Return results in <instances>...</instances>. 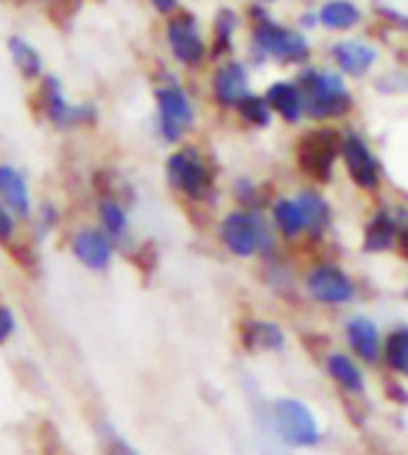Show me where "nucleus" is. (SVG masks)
I'll return each mask as SVG.
<instances>
[{
    "instance_id": "c85d7f7f",
    "label": "nucleus",
    "mask_w": 408,
    "mask_h": 455,
    "mask_svg": "<svg viewBox=\"0 0 408 455\" xmlns=\"http://www.w3.org/2000/svg\"><path fill=\"white\" fill-rule=\"evenodd\" d=\"M236 196L238 202L246 204V207H258V188L252 185V180H238L236 182Z\"/></svg>"
},
{
    "instance_id": "72a5a7b5",
    "label": "nucleus",
    "mask_w": 408,
    "mask_h": 455,
    "mask_svg": "<svg viewBox=\"0 0 408 455\" xmlns=\"http://www.w3.org/2000/svg\"><path fill=\"white\" fill-rule=\"evenodd\" d=\"M260 4H275V0H260Z\"/></svg>"
},
{
    "instance_id": "393cba45",
    "label": "nucleus",
    "mask_w": 408,
    "mask_h": 455,
    "mask_svg": "<svg viewBox=\"0 0 408 455\" xmlns=\"http://www.w3.org/2000/svg\"><path fill=\"white\" fill-rule=\"evenodd\" d=\"M246 341H249V347H258V349H280L285 344V335L271 322H249Z\"/></svg>"
},
{
    "instance_id": "20e7f679",
    "label": "nucleus",
    "mask_w": 408,
    "mask_h": 455,
    "mask_svg": "<svg viewBox=\"0 0 408 455\" xmlns=\"http://www.w3.org/2000/svg\"><path fill=\"white\" fill-rule=\"evenodd\" d=\"M221 243L238 257L271 251V235L258 212H229L219 227Z\"/></svg>"
},
{
    "instance_id": "6e6552de",
    "label": "nucleus",
    "mask_w": 408,
    "mask_h": 455,
    "mask_svg": "<svg viewBox=\"0 0 408 455\" xmlns=\"http://www.w3.org/2000/svg\"><path fill=\"white\" fill-rule=\"evenodd\" d=\"M168 48L173 53V59H177L180 65H188V68H196L204 62L207 56V45H204V36H202V26L196 14L190 12H182L177 14L168 23Z\"/></svg>"
},
{
    "instance_id": "f3484780",
    "label": "nucleus",
    "mask_w": 408,
    "mask_h": 455,
    "mask_svg": "<svg viewBox=\"0 0 408 455\" xmlns=\"http://www.w3.org/2000/svg\"><path fill=\"white\" fill-rule=\"evenodd\" d=\"M347 339H349V347L356 349L358 358L364 361H378L380 355V335H378V327L364 319V315H356L353 322L347 324Z\"/></svg>"
},
{
    "instance_id": "9b49d317",
    "label": "nucleus",
    "mask_w": 408,
    "mask_h": 455,
    "mask_svg": "<svg viewBox=\"0 0 408 455\" xmlns=\"http://www.w3.org/2000/svg\"><path fill=\"white\" fill-rule=\"evenodd\" d=\"M43 107H45L48 121L60 129H70L76 124H84V121H92L95 117L92 107H73L65 98L60 78H53V76H48L45 84H43Z\"/></svg>"
},
{
    "instance_id": "1a4fd4ad",
    "label": "nucleus",
    "mask_w": 408,
    "mask_h": 455,
    "mask_svg": "<svg viewBox=\"0 0 408 455\" xmlns=\"http://www.w3.org/2000/svg\"><path fill=\"white\" fill-rule=\"evenodd\" d=\"M339 154L344 156V165L349 180H353L358 188L364 190H375L380 185V165H378V156L369 148V143L364 140L361 134H356L353 129L341 134V143H339Z\"/></svg>"
},
{
    "instance_id": "5701e85b",
    "label": "nucleus",
    "mask_w": 408,
    "mask_h": 455,
    "mask_svg": "<svg viewBox=\"0 0 408 455\" xmlns=\"http://www.w3.org/2000/svg\"><path fill=\"white\" fill-rule=\"evenodd\" d=\"M271 215H275V224L280 227V232L285 237H297V235L305 232L302 212H300L294 199H277L275 207H271Z\"/></svg>"
},
{
    "instance_id": "f03ea898",
    "label": "nucleus",
    "mask_w": 408,
    "mask_h": 455,
    "mask_svg": "<svg viewBox=\"0 0 408 455\" xmlns=\"http://www.w3.org/2000/svg\"><path fill=\"white\" fill-rule=\"evenodd\" d=\"M252 14L260 17L255 23V31H252V48H255L258 62H263V59H275L280 65H305L308 62L310 45L300 31L275 23L268 14H263L258 9Z\"/></svg>"
},
{
    "instance_id": "f8f14e48",
    "label": "nucleus",
    "mask_w": 408,
    "mask_h": 455,
    "mask_svg": "<svg viewBox=\"0 0 408 455\" xmlns=\"http://www.w3.org/2000/svg\"><path fill=\"white\" fill-rule=\"evenodd\" d=\"M330 56H333V65L341 73L361 78L378 62V48L364 43V39H341V43L330 48Z\"/></svg>"
},
{
    "instance_id": "2f4dec72",
    "label": "nucleus",
    "mask_w": 408,
    "mask_h": 455,
    "mask_svg": "<svg viewBox=\"0 0 408 455\" xmlns=\"http://www.w3.org/2000/svg\"><path fill=\"white\" fill-rule=\"evenodd\" d=\"M151 6L157 9L160 14H171L173 9L180 6V0H151Z\"/></svg>"
},
{
    "instance_id": "39448f33",
    "label": "nucleus",
    "mask_w": 408,
    "mask_h": 455,
    "mask_svg": "<svg viewBox=\"0 0 408 455\" xmlns=\"http://www.w3.org/2000/svg\"><path fill=\"white\" fill-rule=\"evenodd\" d=\"M154 101H157L160 137L168 143H177L180 137L193 126V121H196V112H193L188 92L177 82H168V84L157 87V92H154Z\"/></svg>"
},
{
    "instance_id": "f257e3e1",
    "label": "nucleus",
    "mask_w": 408,
    "mask_h": 455,
    "mask_svg": "<svg viewBox=\"0 0 408 455\" xmlns=\"http://www.w3.org/2000/svg\"><path fill=\"white\" fill-rule=\"evenodd\" d=\"M300 95L305 115L316 121H333L353 109V95H349L344 78L330 70H305L300 76Z\"/></svg>"
},
{
    "instance_id": "bb28decb",
    "label": "nucleus",
    "mask_w": 408,
    "mask_h": 455,
    "mask_svg": "<svg viewBox=\"0 0 408 455\" xmlns=\"http://www.w3.org/2000/svg\"><path fill=\"white\" fill-rule=\"evenodd\" d=\"M386 363L392 366L397 374L408 371V330L405 327H397L386 339Z\"/></svg>"
},
{
    "instance_id": "4be33fe9",
    "label": "nucleus",
    "mask_w": 408,
    "mask_h": 455,
    "mask_svg": "<svg viewBox=\"0 0 408 455\" xmlns=\"http://www.w3.org/2000/svg\"><path fill=\"white\" fill-rule=\"evenodd\" d=\"M9 51H12V62L20 70L26 78H36L43 76V56L36 53V48L31 43H26L23 36H12L9 39Z\"/></svg>"
},
{
    "instance_id": "cd10ccee",
    "label": "nucleus",
    "mask_w": 408,
    "mask_h": 455,
    "mask_svg": "<svg viewBox=\"0 0 408 455\" xmlns=\"http://www.w3.org/2000/svg\"><path fill=\"white\" fill-rule=\"evenodd\" d=\"M236 109L241 112V117H244L249 126L266 129L271 124V109L266 104V98H260V95H246Z\"/></svg>"
},
{
    "instance_id": "dca6fc26",
    "label": "nucleus",
    "mask_w": 408,
    "mask_h": 455,
    "mask_svg": "<svg viewBox=\"0 0 408 455\" xmlns=\"http://www.w3.org/2000/svg\"><path fill=\"white\" fill-rule=\"evenodd\" d=\"M266 104L271 109V115H280L285 124H297L302 121V95L300 87L294 82H271L266 87Z\"/></svg>"
},
{
    "instance_id": "a878e982",
    "label": "nucleus",
    "mask_w": 408,
    "mask_h": 455,
    "mask_svg": "<svg viewBox=\"0 0 408 455\" xmlns=\"http://www.w3.org/2000/svg\"><path fill=\"white\" fill-rule=\"evenodd\" d=\"M236 26H238V17L232 9H221L212 20V56H221L232 48V34H236Z\"/></svg>"
},
{
    "instance_id": "9d476101",
    "label": "nucleus",
    "mask_w": 408,
    "mask_h": 455,
    "mask_svg": "<svg viewBox=\"0 0 408 455\" xmlns=\"http://www.w3.org/2000/svg\"><path fill=\"white\" fill-rule=\"evenodd\" d=\"M308 293L324 305H347L356 296L353 280L336 266H316L305 280Z\"/></svg>"
},
{
    "instance_id": "2eb2a0df",
    "label": "nucleus",
    "mask_w": 408,
    "mask_h": 455,
    "mask_svg": "<svg viewBox=\"0 0 408 455\" xmlns=\"http://www.w3.org/2000/svg\"><path fill=\"white\" fill-rule=\"evenodd\" d=\"M0 202H4V207L14 212L17 219H28L31 215L26 176L12 165H0Z\"/></svg>"
},
{
    "instance_id": "ddd939ff",
    "label": "nucleus",
    "mask_w": 408,
    "mask_h": 455,
    "mask_svg": "<svg viewBox=\"0 0 408 455\" xmlns=\"http://www.w3.org/2000/svg\"><path fill=\"white\" fill-rule=\"evenodd\" d=\"M249 95V73L241 62H224L212 76V98L219 107H238Z\"/></svg>"
},
{
    "instance_id": "412c9836",
    "label": "nucleus",
    "mask_w": 408,
    "mask_h": 455,
    "mask_svg": "<svg viewBox=\"0 0 408 455\" xmlns=\"http://www.w3.org/2000/svg\"><path fill=\"white\" fill-rule=\"evenodd\" d=\"M327 371H330V378H333L341 388L347 391H353V394H361L364 391V374L361 369L347 358V355L341 352H333L327 358Z\"/></svg>"
},
{
    "instance_id": "473e14b6",
    "label": "nucleus",
    "mask_w": 408,
    "mask_h": 455,
    "mask_svg": "<svg viewBox=\"0 0 408 455\" xmlns=\"http://www.w3.org/2000/svg\"><path fill=\"white\" fill-rule=\"evenodd\" d=\"M302 26H316V14H302Z\"/></svg>"
},
{
    "instance_id": "aec40b11",
    "label": "nucleus",
    "mask_w": 408,
    "mask_h": 455,
    "mask_svg": "<svg viewBox=\"0 0 408 455\" xmlns=\"http://www.w3.org/2000/svg\"><path fill=\"white\" fill-rule=\"evenodd\" d=\"M294 202H297V207L302 212L305 229H310L314 235H322L327 229V224H330V207H327V202L322 199L319 193H314V190L300 193Z\"/></svg>"
},
{
    "instance_id": "423d86ee",
    "label": "nucleus",
    "mask_w": 408,
    "mask_h": 455,
    "mask_svg": "<svg viewBox=\"0 0 408 455\" xmlns=\"http://www.w3.org/2000/svg\"><path fill=\"white\" fill-rule=\"evenodd\" d=\"M339 143H341V134L336 129H314L308 132L300 148H297V160L300 168L310 176V180H330L336 165V156H339Z\"/></svg>"
},
{
    "instance_id": "7c9ffc66",
    "label": "nucleus",
    "mask_w": 408,
    "mask_h": 455,
    "mask_svg": "<svg viewBox=\"0 0 408 455\" xmlns=\"http://www.w3.org/2000/svg\"><path fill=\"white\" fill-rule=\"evenodd\" d=\"M12 235H14V219H12V212L0 204V243L12 241Z\"/></svg>"
},
{
    "instance_id": "4468645a",
    "label": "nucleus",
    "mask_w": 408,
    "mask_h": 455,
    "mask_svg": "<svg viewBox=\"0 0 408 455\" xmlns=\"http://www.w3.org/2000/svg\"><path fill=\"white\" fill-rule=\"evenodd\" d=\"M73 254L90 271H104L112 263V241L99 229H79L73 235Z\"/></svg>"
},
{
    "instance_id": "6ab92c4d",
    "label": "nucleus",
    "mask_w": 408,
    "mask_h": 455,
    "mask_svg": "<svg viewBox=\"0 0 408 455\" xmlns=\"http://www.w3.org/2000/svg\"><path fill=\"white\" fill-rule=\"evenodd\" d=\"M397 237V221L388 210H380L372 215V221L366 224V235H364V249L366 251H386L392 249Z\"/></svg>"
},
{
    "instance_id": "0eeeda50",
    "label": "nucleus",
    "mask_w": 408,
    "mask_h": 455,
    "mask_svg": "<svg viewBox=\"0 0 408 455\" xmlns=\"http://www.w3.org/2000/svg\"><path fill=\"white\" fill-rule=\"evenodd\" d=\"M168 182L190 199H204L212 188V173L196 148H180L168 160Z\"/></svg>"
},
{
    "instance_id": "b1692460",
    "label": "nucleus",
    "mask_w": 408,
    "mask_h": 455,
    "mask_svg": "<svg viewBox=\"0 0 408 455\" xmlns=\"http://www.w3.org/2000/svg\"><path fill=\"white\" fill-rule=\"evenodd\" d=\"M99 212H101V224L107 229V237L109 241H124L129 235V219H126V210L115 202V199H101L99 204Z\"/></svg>"
},
{
    "instance_id": "c756f323",
    "label": "nucleus",
    "mask_w": 408,
    "mask_h": 455,
    "mask_svg": "<svg viewBox=\"0 0 408 455\" xmlns=\"http://www.w3.org/2000/svg\"><path fill=\"white\" fill-rule=\"evenodd\" d=\"M14 313L9 307H0V344L9 341L12 339V332H14Z\"/></svg>"
},
{
    "instance_id": "7ed1b4c3",
    "label": "nucleus",
    "mask_w": 408,
    "mask_h": 455,
    "mask_svg": "<svg viewBox=\"0 0 408 455\" xmlns=\"http://www.w3.org/2000/svg\"><path fill=\"white\" fill-rule=\"evenodd\" d=\"M268 419L275 425V436L291 447H314L319 444V425L310 408L300 400H277L268 411Z\"/></svg>"
},
{
    "instance_id": "a211bd4d",
    "label": "nucleus",
    "mask_w": 408,
    "mask_h": 455,
    "mask_svg": "<svg viewBox=\"0 0 408 455\" xmlns=\"http://www.w3.org/2000/svg\"><path fill=\"white\" fill-rule=\"evenodd\" d=\"M316 20L330 31H349L361 23V9L353 0H327L316 12Z\"/></svg>"
}]
</instances>
